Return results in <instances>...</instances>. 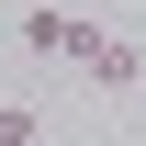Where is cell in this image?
<instances>
[{
    "mask_svg": "<svg viewBox=\"0 0 146 146\" xmlns=\"http://www.w3.org/2000/svg\"><path fill=\"white\" fill-rule=\"evenodd\" d=\"M90 45H101V23L56 11V0H34V11H23V56H68V68H90Z\"/></svg>",
    "mask_w": 146,
    "mask_h": 146,
    "instance_id": "1",
    "label": "cell"
},
{
    "mask_svg": "<svg viewBox=\"0 0 146 146\" xmlns=\"http://www.w3.org/2000/svg\"><path fill=\"white\" fill-rule=\"evenodd\" d=\"M79 79H101V90H135V45H124V34H101V45H90V68H79Z\"/></svg>",
    "mask_w": 146,
    "mask_h": 146,
    "instance_id": "2",
    "label": "cell"
},
{
    "mask_svg": "<svg viewBox=\"0 0 146 146\" xmlns=\"http://www.w3.org/2000/svg\"><path fill=\"white\" fill-rule=\"evenodd\" d=\"M0 146H34V112L23 101H0Z\"/></svg>",
    "mask_w": 146,
    "mask_h": 146,
    "instance_id": "3",
    "label": "cell"
}]
</instances>
